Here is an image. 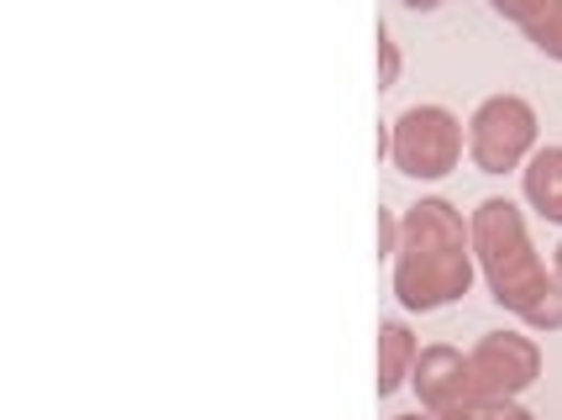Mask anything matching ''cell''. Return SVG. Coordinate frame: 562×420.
I'll list each match as a JSON object with an SVG mask.
<instances>
[{
  "mask_svg": "<svg viewBox=\"0 0 562 420\" xmlns=\"http://www.w3.org/2000/svg\"><path fill=\"white\" fill-rule=\"evenodd\" d=\"M468 226H473V258L494 305H505L531 331H562V279L537 258L526 216L505 195H490L473 205Z\"/></svg>",
  "mask_w": 562,
  "mask_h": 420,
  "instance_id": "cell-1",
  "label": "cell"
},
{
  "mask_svg": "<svg viewBox=\"0 0 562 420\" xmlns=\"http://www.w3.org/2000/svg\"><path fill=\"white\" fill-rule=\"evenodd\" d=\"M473 226L452 200H416L400 216V252H394V295L405 310H441L473 290Z\"/></svg>",
  "mask_w": 562,
  "mask_h": 420,
  "instance_id": "cell-2",
  "label": "cell"
},
{
  "mask_svg": "<svg viewBox=\"0 0 562 420\" xmlns=\"http://www.w3.org/2000/svg\"><path fill=\"white\" fill-rule=\"evenodd\" d=\"M390 158L405 179H441L463 158V122L447 105H411L390 126Z\"/></svg>",
  "mask_w": 562,
  "mask_h": 420,
  "instance_id": "cell-3",
  "label": "cell"
},
{
  "mask_svg": "<svg viewBox=\"0 0 562 420\" xmlns=\"http://www.w3.org/2000/svg\"><path fill=\"white\" fill-rule=\"evenodd\" d=\"M537 152V111L520 95H490L468 116V158L484 173H510Z\"/></svg>",
  "mask_w": 562,
  "mask_h": 420,
  "instance_id": "cell-4",
  "label": "cell"
},
{
  "mask_svg": "<svg viewBox=\"0 0 562 420\" xmlns=\"http://www.w3.org/2000/svg\"><path fill=\"white\" fill-rule=\"evenodd\" d=\"M411 389L420 395V410L437 420H484V395L473 389V373H468V352L447 342L420 347L416 368H411Z\"/></svg>",
  "mask_w": 562,
  "mask_h": 420,
  "instance_id": "cell-5",
  "label": "cell"
},
{
  "mask_svg": "<svg viewBox=\"0 0 562 420\" xmlns=\"http://www.w3.org/2000/svg\"><path fill=\"white\" fill-rule=\"evenodd\" d=\"M468 373L484 405H510L541 378V347L515 331H484L468 352Z\"/></svg>",
  "mask_w": 562,
  "mask_h": 420,
  "instance_id": "cell-6",
  "label": "cell"
},
{
  "mask_svg": "<svg viewBox=\"0 0 562 420\" xmlns=\"http://www.w3.org/2000/svg\"><path fill=\"white\" fill-rule=\"evenodd\" d=\"M520 184H526V200L541 222L562 226V148H537L520 169Z\"/></svg>",
  "mask_w": 562,
  "mask_h": 420,
  "instance_id": "cell-7",
  "label": "cell"
},
{
  "mask_svg": "<svg viewBox=\"0 0 562 420\" xmlns=\"http://www.w3.org/2000/svg\"><path fill=\"white\" fill-rule=\"evenodd\" d=\"M416 357H420V347L416 337H411V326H400V321H384L379 326V399H390L400 384H411V368H416Z\"/></svg>",
  "mask_w": 562,
  "mask_h": 420,
  "instance_id": "cell-8",
  "label": "cell"
},
{
  "mask_svg": "<svg viewBox=\"0 0 562 420\" xmlns=\"http://www.w3.org/2000/svg\"><path fill=\"white\" fill-rule=\"evenodd\" d=\"M520 32H526V43H531L537 53H547V58H558L562 64V0H547Z\"/></svg>",
  "mask_w": 562,
  "mask_h": 420,
  "instance_id": "cell-9",
  "label": "cell"
},
{
  "mask_svg": "<svg viewBox=\"0 0 562 420\" xmlns=\"http://www.w3.org/2000/svg\"><path fill=\"white\" fill-rule=\"evenodd\" d=\"M394 79H400V48H394L390 26L379 22V90H394Z\"/></svg>",
  "mask_w": 562,
  "mask_h": 420,
  "instance_id": "cell-10",
  "label": "cell"
},
{
  "mask_svg": "<svg viewBox=\"0 0 562 420\" xmlns=\"http://www.w3.org/2000/svg\"><path fill=\"white\" fill-rule=\"evenodd\" d=\"M490 5L499 11V16H510L515 26H526L541 11V5H547V0H490Z\"/></svg>",
  "mask_w": 562,
  "mask_h": 420,
  "instance_id": "cell-11",
  "label": "cell"
},
{
  "mask_svg": "<svg viewBox=\"0 0 562 420\" xmlns=\"http://www.w3.org/2000/svg\"><path fill=\"white\" fill-rule=\"evenodd\" d=\"M400 252V222L394 211H379V258H394Z\"/></svg>",
  "mask_w": 562,
  "mask_h": 420,
  "instance_id": "cell-12",
  "label": "cell"
},
{
  "mask_svg": "<svg viewBox=\"0 0 562 420\" xmlns=\"http://www.w3.org/2000/svg\"><path fill=\"white\" fill-rule=\"evenodd\" d=\"M484 420H537V416H531L526 405H515V399H510V405H490V410H484Z\"/></svg>",
  "mask_w": 562,
  "mask_h": 420,
  "instance_id": "cell-13",
  "label": "cell"
},
{
  "mask_svg": "<svg viewBox=\"0 0 562 420\" xmlns=\"http://www.w3.org/2000/svg\"><path fill=\"white\" fill-rule=\"evenodd\" d=\"M405 5H411V11H437L441 0H405Z\"/></svg>",
  "mask_w": 562,
  "mask_h": 420,
  "instance_id": "cell-14",
  "label": "cell"
},
{
  "mask_svg": "<svg viewBox=\"0 0 562 420\" xmlns=\"http://www.w3.org/2000/svg\"><path fill=\"white\" fill-rule=\"evenodd\" d=\"M394 420H437V416H426V410H416V416H394Z\"/></svg>",
  "mask_w": 562,
  "mask_h": 420,
  "instance_id": "cell-15",
  "label": "cell"
},
{
  "mask_svg": "<svg viewBox=\"0 0 562 420\" xmlns=\"http://www.w3.org/2000/svg\"><path fill=\"white\" fill-rule=\"evenodd\" d=\"M552 269H558V279H562V248H558V263H552Z\"/></svg>",
  "mask_w": 562,
  "mask_h": 420,
  "instance_id": "cell-16",
  "label": "cell"
}]
</instances>
